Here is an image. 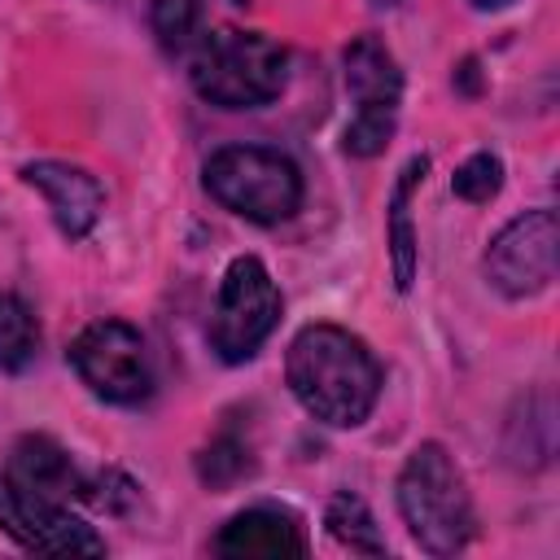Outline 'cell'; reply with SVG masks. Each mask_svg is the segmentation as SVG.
<instances>
[{
  "label": "cell",
  "instance_id": "6da1fadb",
  "mask_svg": "<svg viewBox=\"0 0 560 560\" xmlns=\"http://www.w3.org/2000/svg\"><path fill=\"white\" fill-rule=\"evenodd\" d=\"M284 381L293 398L332 429H354L372 416L381 398V363L354 337L337 324H306L284 354Z\"/></svg>",
  "mask_w": 560,
  "mask_h": 560
},
{
  "label": "cell",
  "instance_id": "7a4b0ae2",
  "mask_svg": "<svg viewBox=\"0 0 560 560\" xmlns=\"http://www.w3.org/2000/svg\"><path fill=\"white\" fill-rule=\"evenodd\" d=\"M188 79L192 92L219 109H258L284 92L289 52L258 31L219 26L192 44Z\"/></svg>",
  "mask_w": 560,
  "mask_h": 560
},
{
  "label": "cell",
  "instance_id": "3957f363",
  "mask_svg": "<svg viewBox=\"0 0 560 560\" xmlns=\"http://www.w3.org/2000/svg\"><path fill=\"white\" fill-rule=\"evenodd\" d=\"M398 512L429 556H455L472 538V499L442 442H420L398 472Z\"/></svg>",
  "mask_w": 560,
  "mask_h": 560
},
{
  "label": "cell",
  "instance_id": "277c9868",
  "mask_svg": "<svg viewBox=\"0 0 560 560\" xmlns=\"http://www.w3.org/2000/svg\"><path fill=\"white\" fill-rule=\"evenodd\" d=\"M206 192L223 210L271 228V223H284L302 206V171L293 166V158L276 149L228 144L210 153L206 162Z\"/></svg>",
  "mask_w": 560,
  "mask_h": 560
},
{
  "label": "cell",
  "instance_id": "5b68a950",
  "mask_svg": "<svg viewBox=\"0 0 560 560\" xmlns=\"http://www.w3.org/2000/svg\"><path fill=\"white\" fill-rule=\"evenodd\" d=\"M280 319V289L262 258L241 254L228 262L210 315V350L223 363H245L258 354V346L271 337Z\"/></svg>",
  "mask_w": 560,
  "mask_h": 560
},
{
  "label": "cell",
  "instance_id": "8992f818",
  "mask_svg": "<svg viewBox=\"0 0 560 560\" xmlns=\"http://www.w3.org/2000/svg\"><path fill=\"white\" fill-rule=\"evenodd\" d=\"M341 66H346V88L354 96V118L346 122L341 144L354 158H376L385 153L394 136V118L402 101V70L376 35H354L341 52Z\"/></svg>",
  "mask_w": 560,
  "mask_h": 560
},
{
  "label": "cell",
  "instance_id": "52a82bcc",
  "mask_svg": "<svg viewBox=\"0 0 560 560\" xmlns=\"http://www.w3.org/2000/svg\"><path fill=\"white\" fill-rule=\"evenodd\" d=\"M70 368L79 381L118 407H136L153 394V368L144 337L122 319H96L70 341Z\"/></svg>",
  "mask_w": 560,
  "mask_h": 560
},
{
  "label": "cell",
  "instance_id": "ba28073f",
  "mask_svg": "<svg viewBox=\"0 0 560 560\" xmlns=\"http://www.w3.org/2000/svg\"><path fill=\"white\" fill-rule=\"evenodd\" d=\"M486 280L503 298H534L556 280L560 267V219L556 210H529L516 214L494 232L486 245Z\"/></svg>",
  "mask_w": 560,
  "mask_h": 560
},
{
  "label": "cell",
  "instance_id": "9c48e42d",
  "mask_svg": "<svg viewBox=\"0 0 560 560\" xmlns=\"http://www.w3.org/2000/svg\"><path fill=\"white\" fill-rule=\"evenodd\" d=\"M0 529L39 556H101L105 538L70 512V503H52L44 494L22 490L0 472Z\"/></svg>",
  "mask_w": 560,
  "mask_h": 560
},
{
  "label": "cell",
  "instance_id": "30bf717a",
  "mask_svg": "<svg viewBox=\"0 0 560 560\" xmlns=\"http://www.w3.org/2000/svg\"><path fill=\"white\" fill-rule=\"evenodd\" d=\"M22 184H31V188L44 192V201H48V210H52L61 236L83 241V236L96 228L105 197H101V184H96L83 166L52 162V158L26 162V166H22Z\"/></svg>",
  "mask_w": 560,
  "mask_h": 560
},
{
  "label": "cell",
  "instance_id": "8fae6325",
  "mask_svg": "<svg viewBox=\"0 0 560 560\" xmlns=\"http://www.w3.org/2000/svg\"><path fill=\"white\" fill-rule=\"evenodd\" d=\"M214 551L228 560H289L306 556V534L280 508H245L214 534Z\"/></svg>",
  "mask_w": 560,
  "mask_h": 560
},
{
  "label": "cell",
  "instance_id": "7c38bea8",
  "mask_svg": "<svg viewBox=\"0 0 560 560\" xmlns=\"http://www.w3.org/2000/svg\"><path fill=\"white\" fill-rule=\"evenodd\" d=\"M4 477L18 481V486L31 490V494L52 499V503H70V499H83V494H88V486H83L74 459L66 455V446H57V442L44 438V433L18 438Z\"/></svg>",
  "mask_w": 560,
  "mask_h": 560
},
{
  "label": "cell",
  "instance_id": "4fadbf2b",
  "mask_svg": "<svg viewBox=\"0 0 560 560\" xmlns=\"http://www.w3.org/2000/svg\"><path fill=\"white\" fill-rule=\"evenodd\" d=\"M429 158L416 153L407 158V166L398 171L394 188H389V262H394V284L407 293L416 280V232H411V192L424 184Z\"/></svg>",
  "mask_w": 560,
  "mask_h": 560
},
{
  "label": "cell",
  "instance_id": "5bb4252c",
  "mask_svg": "<svg viewBox=\"0 0 560 560\" xmlns=\"http://www.w3.org/2000/svg\"><path fill=\"white\" fill-rule=\"evenodd\" d=\"M324 525L341 547H350L359 556H385V538L376 534V521H372V512L359 494H350V490L332 494V503L324 512Z\"/></svg>",
  "mask_w": 560,
  "mask_h": 560
},
{
  "label": "cell",
  "instance_id": "9a60e30c",
  "mask_svg": "<svg viewBox=\"0 0 560 560\" xmlns=\"http://www.w3.org/2000/svg\"><path fill=\"white\" fill-rule=\"evenodd\" d=\"M39 324L18 293H0V372H22L35 359Z\"/></svg>",
  "mask_w": 560,
  "mask_h": 560
},
{
  "label": "cell",
  "instance_id": "2e32d148",
  "mask_svg": "<svg viewBox=\"0 0 560 560\" xmlns=\"http://www.w3.org/2000/svg\"><path fill=\"white\" fill-rule=\"evenodd\" d=\"M149 22H153V35L166 52H188L201 35V4L197 0H153L149 9Z\"/></svg>",
  "mask_w": 560,
  "mask_h": 560
},
{
  "label": "cell",
  "instance_id": "e0dca14e",
  "mask_svg": "<svg viewBox=\"0 0 560 560\" xmlns=\"http://www.w3.org/2000/svg\"><path fill=\"white\" fill-rule=\"evenodd\" d=\"M499 188H503V162H499L494 153H472V158H464V162L455 166V175H451V192H455L459 201H472V206L499 197Z\"/></svg>",
  "mask_w": 560,
  "mask_h": 560
},
{
  "label": "cell",
  "instance_id": "ac0fdd59",
  "mask_svg": "<svg viewBox=\"0 0 560 560\" xmlns=\"http://www.w3.org/2000/svg\"><path fill=\"white\" fill-rule=\"evenodd\" d=\"M477 9H503V4H512V0H472Z\"/></svg>",
  "mask_w": 560,
  "mask_h": 560
},
{
  "label": "cell",
  "instance_id": "d6986e66",
  "mask_svg": "<svg viewBox=\"0 0 560 560\" xmlns=\"http://www.w3.org/2000/svg\"><path fill=\"white\" fill-rule=\"evenodd\" d=\"M372 4H381V9H385V4H398V0H372Z\"/></svg>",
  "mask_w": 560,
  "mask_h": 560
},
{
  "label": "cell",
  "instance_id": "ffe728a7",
  "mask_svg": "<svg viewBox=\"0 0 560 560\" xmlns=\"http://www.w3.org/2000/svg\"><path fill=\"white\" fill-rule=\"evenodd\" d=\"M232 4H249V0H232Z\"/></svg>",
  "mask_w": 560,
  "mask_h": 560
}]
</instances>
